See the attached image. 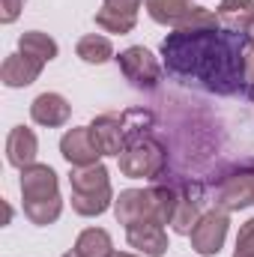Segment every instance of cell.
Wrapping results in <instances>:
<instances>
[{
	"mask_svg": "<svg viewBox=\"0 0 254 257\" xmlns=\"http://www.w3.org/2000/svg\"><path fill=\"white\" fill-rule=\"evenodd\" d=\"M245 33L218 30H174L162 42V57L174 78L197 81L212 93H236L245 81Z\"/></svg>",
	"mask_w": 254,
	"mask_h": 257,
	"instance_id": "1",
	"label": "cell"
},
{
	"mask_svg": "<svg viewBox=\"0 0 254 257\" xmlns=\"http://www.w3.org/2000/svg\"><path fill=\"white\" fill-rule=\"evenodd\" d=\"M177 206V189L156 186V189H126L114 200V215L123 227L141 224V221H159L171 224Z\"/></svg>",
	"mask_w": 254,
	"mask_h": 257,
	"instance_id": "2",
	"label": "cell"
},
{
	"mask_svg": "<svg viewBox=\"0 0 254 257\" xmlns=\"http://www.w3.org/2000/svg\"><path fill=\"white\" fill-rule=\"evenodd\" d=\"M69 186H72V209L78 215H102L114 200L111 177H108V168L102 162L87 165V168H75L69 177Z\"/></svg>",
	"mask_w": 254,
	"mask_h": 257,
	"instance_id": "3",
	"label": "cell"
},
{
	"mask_svg": "<svg viewBox=\"0 0 254 257\" xmlns=\"http://www.w3.org/2000/svg\"><path fill=\"white\" fill-rule=\"evenodd\" d=\"M120 159V171L132 180H153L165 171L168 165V153L159 141H153L150 135H135L126 144V150L117 156Z\"/></svg>",
	"mask_w": 254,
	"mask_h": 257,
	"instance_id": "4",
	"label": "cell"
},
{
	"mask_svg": "<svg viewBox=\"0 0 254 257\" xmlns=\"http://www.w3.org/2000/svg\"><path fill=\"white\" fill-rule=\"evenodd\" d=\"M150 114H144V111H129L123 117H117V114H102V117H96L93 123H90V135H93V141H96V147L102 150V156H120L123 150H126V144L135 138V135H141V128L144 126H135L138 120H147Z\"/></svg>",
	"mask_w": 254,
	"mask_h": 257,
	"instance_id": "5",
	"label": "cell"
},
{
	"mask_svg": "<svg viewBox=\"0 0 254 257\" xmlns=\"http://www.w3.org/2000/svg\"><path fill=\"white\" fill-rule=\"evenodd\" d=\"M227 212L224 209H209V212H203L200 218H197V224L191 227V248L197 251V254L203 257H215L221 251V245H224V236H227Z\"/></svg>",
	"mask_w": 254,
	"mask_h": 257,
	"instance_id": "6",
	"label": "cell"
},
{
	"mask_svg": "<svg viewBox=\"0 0 254 257\" xmlns=\"http://www.w3.org/2000/svg\"><path fill=\"white\" fill-rule=\"evenodd\" d=\"M117 63H120V72L126 75V81H132L138 90H153V87L159 84V78H162L159 60H156L144 45L126 48V51L117 57Z\"/></svg>",
	"mask_w": 254,
	"mask_h": 257,
	"instance_id": "7",
	"label": "cell"
},
{
	"mask_svg": "<svg viewBox=\"0 0 254 257\" xmlns=\"http://www.w3.org/2000/svg\"><path fill=\"white\" fill-rule=\"evenodd\" d=\"M60 153H63V159L72 168L99 165V159H102V150L96 147V141H93V135H90V126L69 128L63 135V141H60Z\"/></svg>",
	"mask_w": 254,
	"mask_h": 257,
	"instance_id": "8",
	"label": "cell"
},
{
	"mask_svg": "<svg viewBox=\"0 0 254 257\" xmlns=\"http://www.w3.org/2000/svg\"><path fill=\"white\" fill-rule=\"evenodd\" d=\"M144 0H102V9L96 12V24L108 33H132L138 24V9Z\"/></svg>",
	"mask_w": 254,
	"mask_h": 257,
	"instance_id": "9",
	"label": "cell"
},
{
	"mask_svg": "<svg viewBox=\"0 0 254 257\" xmlns=\"http://www.w3.org/2000/svg\"><path fill=\"white\" fill-rule=\"evenodd\" d=\"M254 203V171H239L227 177L218 192H215V206L224 212H236Z\"/></svg>",
	"mask_w": 254,
	"mask_h": 257,
	"instance_id": "10",
	"label": "cell"
},
{
	"mask_svg": "<svg viewBox=\"0 0 254 257\" xmlns=\"http://www.w3.org/2000/svg\"><path fill=\"white\" fill-rule=\"evenodd\" d=\"M126 239L144 257L168 254V233H165V224H159V221H141V224L126 227Z\"/></svg>",
	"mask_w": 254,
	"mask_h": 257,
	"instance_id": "11",
	"label": "cell"
},
{
	"mask_svg": "<svg viewBox=\"0 0 254 257\" xmlns=\"http://www.w3.org/2000/svg\"><path fill=\"white\" fill-rule=\"evenodd\" d=\"M57 174L48 165H27L21 168V197L27 200H45L57 197Z\"/></svg>",
	"mask_w": 254,
	"mask_h": 257,
	"instance_id": "12",
	"label": "cell"
},
{
	"mask_svg": "<svg viewBox=\"0 0 254 257\" xmlns=\"http://www.w3.org/2000/svg\"><path fill=\"white\" fill-rule=\"evenodd\" d=\"M69 114H72V105L66 102L60 93H42L33 99L30 105V117L39 123V126H48V128H57L69 123Z\"/></svg>",
	"mask_w": 254,
	"mask_h": 257,
	"instance_id": "13",
	"label": "cell"
},
{
	"mask_svg": "<svg viewBox=\"0 0 254 257\" xmlns=\"http://www.w3.org/2000/svg\"><path fill=\"white\" fill-rule=\"evenodd\" d=\"M42 66L39 60H33V57H27V54H9L3 66H0V81L6 84V87H30L36 78H39V72H42Z\"/></svg>",
	"mask_w": 254,
	"mask_h": 257,
	"instance_id": "14",
	"label": "cell"
},
{
	"mask_svg": "<svg viewBox=\"0 0 254 257\" xmlns=\"http://www.w3.org/2000/svg\"><path fill=\"white\" fill-rule=\"evenodd\" d=\"M36 153H39L36 135L27 126H15L9 132V138H6V159H9V165H15V168L36 165Z\"/></svg>",
	"mask_w": 254,
	"mask_h": 257,
	"instance_id": "15",
	"label": "cell"
},
{
	"mask_svg": "<svg viewBox=\"0 0 254 257\" xmlns=\"http://www.w3.org/2000/svg\"><path fill=\"white\" fill-rule=\"evenodd\" d=\"M197 218H200V194L191 189H186V192L177 189V206H174V218H171L174 233H183V236L191 233Z\"/></svg>",
	"mask_w": 254,
	"mask_h": 257,
	"instance_id": "16",
	"label": "cell"
},
{
	"mask_svg": "<svg viewBox=\"0 0 254 257\" xmlns=\"http://www.w3.org/2000/svg\"><path fill=\"white\" fill-rule=\"evenodd\" d=\"M147 3V12L156 24H171V27H180L186 18L191 15V0H144Z\"/></svg>",
	"mask_w": 254,
	"mask_h": 257,
	"instance_id": "17",
	"label": "cell"
},
{
	"mask_svg": "<svg viewBox=\"0 0 254 257\" xmlns=\"http://www.w3.org/2000/svg\"><path fill=\"white\" fill-rule=\"evenodd\" d=\"M251 18H254V0H221V6H218V21L233 33H245Z\"/></svg>",
	"mask_w": 254,
	"mask_h": 257,
	"instance_id": "18",
	"label": "cell"
},
{
	"mask_svg": "<svg viewBox=\"0 0 254 257\" xmlns=\"http://www.w3.org/2000/svg\"><path fill=\"white\" fill-rule=\"evenodd\" d=\"M18 51L33 57V60H39V63H48V60L57 57V42L48 33H42V30H27L18 39Z\"/></svg>",
	"mask_w": 254,
	"mask_h": 257,
	"instance_id": "19",
	"label": "cell"
},
{
	"mask_svg": "<svg viewBox=\"0 0 254 257\" xmlns=\"http://www.w3.org/2000/svg\"><path fill=\"white\" fill-rule=\"evenodd\" d=\"M75 251L81 257H111L114 254V245H111L108 230H102V227H87V230L75 239Z\"/></svg>",
	"mask_w": 254,
	"mask_h": 257,
	"instance_id": "20",
	"label": "cell"
},
{
	"mask_svg": "<svg viewBox=\"0 0 254 257\" xmlns=\"http://www.w3.org/2000/svg\"><path fill=\"white\" fill-rule=\"evenodd\" d=\"M75 51H78V57H81L84 63H108V60L114 57L111 39H108V36H99V33L81 36L78 45H75Z\"/></svg>",
	"mask_w": 254,
	"mask_h": 257,
	"instance_id": "21",
	"label": "cell"
},
{
	"mask_svg": "<svg viewBox=\"0 0 254 257\" xmlns=\"http://www.w3.org/2000/svg\"><path fill=\"white\" fill-rule=\"evenodd\" d=\"M60 212H63V200H60V194H57V197L27 200V203H24V215H27L33 224H39V227H45V224L57 221V218H60Z\"/></svg>",
	"mask_w": 254,
	"mask_h": 257,
	"instance_id": "22",
	"label": "cell"
},
{
	"mask_svg": "<svg viewBox=\"0 0 254 257\" xmlns=\"http://www.w3.org/2000/svg\"><path fill=\"white\" fill-rule=\"evenodd\" d=\"M233 257H254V218H248L242 227H239V236H236V251Z\"/></svg>",
	"mask_w": 254,
	"mask_h": 257,
	"instance_id": "23",
	"label": "cell"
},
{
	"mask_svg": "<svg viewBox=\"0 0 254 257\" xmlns=\"http://www.w3.org/2000/svg\"><path fill=\"white\" fill-rule=\"evenodd\" d=\"M21 6H24V0H0V21L3 24H12L18 18Z\"/></svg>",
	"mask_w": 254,
	"mask_h": 257,
	"instance_id": "24",
	"label": "cell"
},
{
	"mask_svg": "<svg viewBox=\"0 0 254 257\" xmlns=\"http://www.w3.org/2000/svg\"><path fill=\"white\" fill-rule=\"evenodd\" d=\"M245 93H254V45L245 48Z\"/></svg>",
	"mask_w": 254,
	"mask_h": 257,
	"instance_id": "25",
	"label": "cell"
},
{
	"mask_svg": "<svg viewBox=\"0 0 254 257\" xmlns=\"http://www.w3.org/2000/svg\"><path fill=\"white\" fill-rule=\"evenodd\" d=\"M245 39L254 45V18H251V24H248V30H245Z\"/></svg>",
	"mask_w": 254,
	"mask_h": 257,
	"instance_id": "26",
	"label": "cell"
},
{
	"mask_svg": "<svg viewBox=\"0 0 254 257\" xmlns=\"http://www.w3.org/2000/svg\"><path fill=\"white\" fill-rule=\"evenodd\" d=\"M111 257H138V254H123V251H117V254H111Z\"/></svg>",
	"mask_w": 254,
	"mask_h": 257,
	"instance_id": "27",
	"label": "cell"
},
{
	"mask_svg": "<svg viewBox=\"0 0 254 257\" xmlns=\"http://www.w3.org/2000/svg\"><path fill=\"white\" fill-rule=\"evenodd\" d=\"M63 257H81V254H78V251H69V254H63Z\"/></svg>",
	"mask_w": 254,
	"mask_h": 257,
	"instance_id": "28",
	"label": "cell"
}]
</instances>
